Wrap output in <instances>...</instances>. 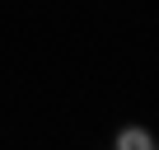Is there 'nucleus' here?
I'll return each mask as SVG.
<instances>
[{
	"label": "nucleus",
	"mask_w": 159,
	"mask_h": 150,
	"mask_svg": "<svg viewBox=\"0 0 159 150\" xmlns=\"http://www.w3.org/2000/svg\"><path fill=\"white\" fill-rule=\"evenodd\" d=\"M117 145H122V150H150V145H154V136H150V131H140V127H126V131L117 136Z\"/></svg>",
	"instance_id": "obj_1"
}]
</instances>
